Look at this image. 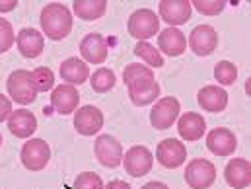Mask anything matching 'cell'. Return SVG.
I'll return each mask as SVG.
<instances>
[{
	"instance_id": "6da1fadb",
	"label": "cell",
	"mask_w": 251,
	"mask_h": 189,
	"mask_svg": "<svg viewBox=\"0 0 251 189\" xmlns=\"http://www.w3.org/2000/svg\"><path fill=\"white\" fill-rule=\"evenodd\" d=\"M41 29L43 33L53 39V41H61L64 39L70 29H72V14L70 10L61 4V2H53V4H47L43 10H41Z\"/></svg>"
},
{
	"instance_id": "7a4b0ae2",
	"label": "cell",
	"mask_w": 251,
	"mask_h": 189,
	"mask_svg": "<svg viewBox=\"0 0 251 189\" xmlns=\"http://www.w3.org/2000/svg\"><path fill=\"white\" fill-rule=\"evenodd\" d=\"M6 88H8V94L12 96V100L22 106L35 102V98H37V88L33 84L29 70H14L8 76Z\"/></svg>"
},
{
	"instance_id": "3957f363",
	"label": "cell",
	"mask_w": 251,
	"mask_h": 189,
	"mask_svg": "<svg viewBox=\"0 0 251 189\" xmlns=\"http://www.w3.org/2000/svg\"><path fill=\"white\" fill-rule=\"evenodd\" d=\"M160 31V18L156 16V12L148 10V8H140L134 10L128 18V33L138 39V41H146L152 35H156Z\"/></svg>"
},
{
	"instance_id": "277c9868",
	"label": "cell",
	"mask_w": 251,
	"mask_h": 189,
	"mask_svg": "<svg viewBox=\"0 0 251 189\" xmlns=\"http://www.w3.org/2000/svg\"><path fill=\"white\" fill-rule=\"evenodd\" d=\"M22 164L31 170V172H39L43 170L49 160H51V148L43 138H29L24 146H22Z\"/></svg>"
},
{
	"instance_id": "5b68a950",
	"label": "cell",
	"mask_w": 251,
	"mask_h": 189,
	"mask_svg": "<svg viewBox=\"0 0 251 189\" xmlns=\"http://www.w3.org/2000/svg\"><path fill=\"white\" fill-rule=\"evenodd\" d=\"M216 180V168L204 158H195L187 164L185 182L191 189H208Z\"/></svg>"
},
{
	"instance_id": "8992f818",
	"label": "cell",
	"mask_w": 251,
	"mask_h": 189,
	"mask_svg": "<svg viewBox=\"0 0 251 189\" xmlns=\"http://www.w3.org/2000/svg\"><path fill=\"white\" fill-rule=\"evenodd\" d=\"M96 158L105 168H117L123 162V146L121 142L111 135H100L94 144Z\"/></svg>"
},
{
	"instance_id": "52a82bcc",
	"label": "cell",
	"mask_w": 251,
	"mask_h": 189,
	"mask_svg": "<svg viewBox=\"0 0 251 189\" xmlns=\"http://www.w3.org/2000/svg\"><path fill=\"white\" fill-rule=\"evenodd\" d=\"M179 111H181V106H179V102L174 96L162 98V100H158V104L150 111V123H152V127H156L158 131L170 129L177 121Z\"/></svg>"
},
{
	"instance_id": "ba28073f",
	"label": "cell",
	"mask_w": 251,
	"mask_h": 189,
	"mask_svg": "<svg viewBox=\"0 0 251 189\" xmlns=\"http://www.w3.org/2000/svg\"><path fill=\"white\" fill-rule=\"evenodd\" d=\"M123 164H125V172L130 174L132 178H142L152 170L154 164V156L146 146H132L128 148L123 156Z\"/></svg>"
},
{
	"instance_id": "9c48e42d",
	"label": "cell",
	"mask_w": 251,
	"mask_h": 189,
	"mask_svg": "<svg viewBox=\"0 0 251 189\" xmlns=\"http://www.w3.org/2000/svg\"><path fill=\"white\" fill-rule=\"evenodd\" d=\"M216 45H218V33H216V29L212 26H206V24L197 26L189 35V47L199 57L212 55Z\"/></svg>"
},
{
	"instance_id": "30bf717a",
	"label": "cell",
	"mask_w": 251,
	"mask_h": 189,
	"mask_svg": "<svg viewBox=\"0 0 251 189\" xmlns=\"http://www.w3.org/2000/svg\"><path fill=\"white\" fill-rule=\"evenodd\" d=\"M156 158L164 168H179L187 160V148L177 138H164L156 148Z\"/></svg>"
},
{
	"instance_id": "8fae6325",
	"label": "cell",
	"mask_w": 251,
	"mask_h": 189,
	"mask_svg": "<svg viewBox=\"0 0 251 189\" xmlns=\"http://www.w3.org/2000/svg\"><path fill=\"white\" fill-rule=\"evenodd\" d=\"M123 80L128 88V94H140V92H146L158 84L154 80L152 68H148L144 64H126L125 72H123Z\"/></svg>"
},
{
	"instance_id": "7c38bea8",
	"label": "cell",
	"mask_w": 251,
	"mask_h": 189,
	"mask_svg": "<svg viewBox=\"0 0 251 189\" xmlns=\"http://www.w3.org/2000/svg\"><path fill=\"white\" fill-rule=\"evenodd\" d=\"M206 146L216 156H232L238 148V138L230 129L218 127L206 135Z\"/></svg>"
},
{
	"instance_id": "4fadbf2b",
	"label": "cell",
	"mask_w": 251,
	"mask_h": 189,
	"mask_svg": "<svg viewBox=\"0 0 251 189\" xmlns=\"http://www.w3.org/2000/svg\"><path fill=\"white\" fill-rule=\"evenodd\" d=\"M74 127L80 135L92 136L103 127V113L94 106H84L74 111Z\"/></svg>"
},
{
	"instance_id": "5bb4252c",
	"label": "cell",
	"mask_w": 251,
	"mask_h": 189,
	"mask_svg": "<svg viewBox=\"0 0 251 189\" xmlns=\"http://www.w3.org/2000/svg\"><path fill=\"white\" fill-rule=\"evenodd\" d=\"M78 102H80V94L72 84H61L57 88H53L51 94V106L57 113L68 115L72 111L78 109Z\"/></svg>"
},
{
	"instance_id": "9a60e30c",
	"label": "cell",
	"mask_w": 251,
	"mask_h": 189,
	"mask_svg": "<svg viewBox=\"0 0 251 189\" xmlns=\"http://www.w3.org/2000/svg\"><path fill=\"white\" fill-rule=\"evenodd\" d=\"M158 10H160V18L170 26L187 24L191 12H193L191 2H187V0H162Z\"/></svg>"
},
{
	"instance_id": "2e32d148",
	"label": "cell",
	"mask_w": 251,
	"mask_h": 189,
	"mask_svg": "<svg viewBox=\"0 0 251 189\" xmlns=\"http://www.w3.org/2000/svg\"><path fill=\"white\" fill-rule=\"evenodd\" d=\"M80 53L86 63L101 64L107 59V41L101 33H88L80 43Z\"/></svg>"
},
{
	"instance_id": "e0dca14e",
	"label": "cell",
	"mask_w": 251,
	"mask_h": 189,
	"mask_svg": "<svg viewBox=\"0 0 251 189\" xmlns=\"http://www.w3.org/2000/svg\"><path fill=\"white\" fill-rule=\"evenodd\" d=\"M16 43H18V49L20 53L25 57V59H35L43 53L45 49V37L43 33H39L37 29L33 27H24L18 37H16Z\"/></svg>"
},
{
	"instance_id": "ac0fdd59",
	"label": "cell",
	"mask_w": 251,
	"mask_h": 189,
	"mask_svg": "<svg viewBox=\"0 0 251 189\" xmlns=\"http://www.w3.org/2000/svg\"><path fill=\"white\" fill-rule=\"evenodd\" d=\"M226 184L234 189H246L251 184V164L246 158H234L224 170Z\"/></svg>"
},
{
	"instance_id": "d6986e66",
	"label": "cell",
	"mask_w": 251,
	"mask_h": 189,
	"mask_svg": "<svg viewBox=\"0 0 251 189\" xmlns=\"http://www.w3.org/2000/svg\"><path fill=\"white\" fill-rule=\"evenodd\" d=\"M8 129L18 138H29L37 131V119L27 109H16L8 117Z\"/></svg>"
},
{
	"instance_id": "ffe728a7",
	"label": "cell",
	"mask_w": 251,
	"mask_h": 189,
	"mask_svg": "<svg viewBox=\"0 0 251 189\" xmlns=\"http://www.w3.org/2000/svg\"><path fill=\"white\" fill-rule=\"evenodd\" d=\"M158 51L170 55V57H179L185 53L187 49V37L183 35V31L176 29V27H168L164 31H160L158 35Z\"/></svg>"
},
{
	"instance_id": "44dd1931",
	"label": "cell",
	"mask_w": 251,
	"mask_h": 189,
	"mask_svg": "<svg viewBox=\"0 0 251 189\" xmlns=\"http://www.w3.org/2000/svg\"><path fill=\"white\" fill-rule=\"evenodd\" d=\"M197 102L204 111L210 113H218L224 111L228 106V94L226 90L218 88V86H204L202 90H199L197 94Z\"/></svg>"
},
{
	"instance_id": "7402d4cb",
	"label": "cell",
	"mask_w": 251,
	"mask_h": 189,
	"mask_svg": "<svg viewBox=\"0 0 251 189\" xmlns=\"http://www.w3.org/2000/svg\"><path fill=\"white\" fill-rule=\"evenodd\" d=\"M177 131H179V136H181L183 140L195 142V140L202 138V135H204V131H206V121L202 119V115L189 111V113L179 117V121H177Z\"/></svg>"
},
{
	"instance_id": "603a6c76",
	"label": "cell",
	"mask_w": 251,
	"mask_h": 189,
	"mask_svg": "<svg viewBox=\"0 0 251 189\" xmlns=\"http://www.w3.org/2000/svg\"><path fill=\"white\" fill-rule=\"evenodd\" d=\"M61 78L66 80V84H72V86L78 84L80 86L90 78V68L78 57H70L61 64Z\"/></svg>"
},
{
	"instance_id": "cb8c5ba5",
	"label": "cell",
	"mask_w": 251,
	"mask_h": 189,
	"mask_svg": "<svg viewBox=\"0 0 251 189\" xmlns=\"http://www.w3.org/2000/svg\"><path fill=\"white\" fill-rule=\"evenodd\" d=\"M74 8V14L86 22H92V20H100L105 10H107V2L105 0H76L72 4Z\"/></svg>"
},
{
	"instance_id": "d4e9b609",
	"label": "cell",
	"mask_w": 251,
	"mask_h": 189,
	"mask_svg": "<svg viewBox=\"0 0 251 189\" xmlns=\"http://www.w3.org/2000/svg\"><path fill=\"white\" fill-rule=\"evenodd\" d=\"M115 72L111 68H98L92 76H90V84H92V90L98 92V94H105L109 92L113 86H115Z\"/></svg>"
},
{
	"instance_id": "484cf974",
	"label": "cell",
	"mask_w": 251,
	"mask_h": 189,
	"mask_svg": "<svg viewBox=\"0 0 251 189\" xmlns=\"http://www.w3.org/2000/svg\"><path fill=\"white\" fill-rule=\"evenodd\" d=\"M134 55L140 57L144 63L154 66V68L164 66V57H162V53H160L154 45H150L148 41H138V43L134 45Z\"/></svg>"
},
{
	"instance_id": "4316f807",
	"label": "cell",
	"mask_w": 251,
	"mask_h": 189,
	"mask_svg": "<svg viewBox=\"0 0 251 189\" xmlns=\"http://www.w3.org/2000/svg\"><path fill=\"white\" fill-rule=\"evenodd\" d=\"M214 78L222 86H232L238 78V66L230 61H220L214 66Z\"/></svg>"
},
{
	"instance_id": "83f0119b",
	"label": "cell",
	"mask_w": 251,
	"mask_h": 189,
	"mask_svg": "<svg viewBox=\"0 0 251 189\" xmlns=\"http://www.w3.org/2000/svg\"><path fill=\"white\" fill-rule=\"evenodd\" d=\"M31 78H33V84L37 88V92H47L55 86V74L51 68L47 66H39L31 72Z\"/></svg>"
},
{
	"instance_id": "f1b7e54d",
	"label": "cell",
	"mask_w": 251,
	"mask_h": 189,
	"mask_svg": "<svg viewBox=\"0 0 251 189\" xmlns=\"http://www.w3.org/2000/svg\"><path fill=\"white\" fill-rule=\"evenodd\" d=\"M191 8L199 10L204 16H218L226 8V2L224 0H193Z\"/></svg>"
},
{
	"instance_id": "f546056e",
	"label": "cell",
	"mask_w": 251,
	"mask_h": 189,
	"mask_svg": "<svg viewBox=\"0 0 251 189\" xmlns=\"http://www.w3.org/2000/svg\"><path fill=\"white\" fill-rule=\"evenodd\" d=\"M74 189H103V182L94 172H84L74 180Z\"/></svg>"
},
{
	"instance_id": "4dcf8cb0",
	"label": "cell",
	"mask_w": 251,
	"mask_h": 189,
	"mask_svg": "<svg viewBox=\"0 0 251 189\" xmlns=\"http://www.w3.org/2000/svg\"><path fill=\"white\" fill-rule=\"evenodd\" d=\"M16 41V33L12 29V24L4 18H0V53H6Z\"/></svg>"
},
{
	"instance_id": "1f68e13d",
	"label": "cell",
	"mask_w": 251,
	"mask_h": 189,
	"mask_svg": "<svg viewBox=\"0 0 251 189\" xmlns=\"http://www.w3.org/2000/svg\"><path fill=\"white\" fill-rule=\"evenodd\" d=\"M160 96V84H156L154 88H150V90H146V92H140V94H128V98H130V102L134 104V106H148V104H152V102H156V98Z\"/></svg>"
},
{
	"instance_id": "d6a6232c",
	"label": "cell",
	"mask_w": 251,
	"mask_h": 189,
	"mask_svg": "<svg viewBox=\"0 0 251 189\" xmlns=\"http://www.w3.org/2000/svg\"><path fill=\"white\" fill-rule=\"evenodd\" d=\"M10 113H12V102L0 94V123L6 121L10 117Z\"/></svg>"
},
{
	"instance_id": "836d02e7",
	"label": "cell",
	"mask_w": 251,
	"mask_h": 189,
	"mask_svg": "<svg viewBox=\"0 0 251 189\" xmlns=\"http://www.w3.org/2000/svg\"><path fill=\"white\" fill-rule=\"evenodd\" d=\"M103 189H132L126 182H121V180H113V182H109L107 186Z\"/></svg>"
},
{
	"instance_id": "e575fe53",
	"label": "cell",
	"mask_w": 251,
	"mask_h": 189,
	"mask_svg": "<svg viewBox=\"0 0 251 189\" xmlns=\"http://www.w3.org/2000/svg\"><path fill=\"white\" fill-rule=\"evenodd\" d=\"M16 0H0V12H10L16 8Z\"/></svg>"
},
{
	"instance_id": "d590c367",
	"label": "cell",
	"mask_w": 251,
	"mask_h": 189,
	"mask_svg": "<svg viewBox=\"0 0 251 189\" xmlns=\"http://www.w3.org/2000/svg\"><path fill=\"white\" fill-rule=\"evenodd\" d=\"M142 189H170L166 184H162V182H148L146 186H142Z\"/></svg>"
},
{
	"instance_id": "8d00e7d4",
	"label": "cell",
	"mask_w": 251,
	"mask_h": 189,
	"mask_svg": "<svg viewBox=\"0 0 251 189\" xmlns=\"http://www.w3.org/2000/svg\"><path fill=\"white\" fill-rule=\"evenodd\" d=\"M0 144H2V135H0Z\"/></svg>"
}]
</instances>
